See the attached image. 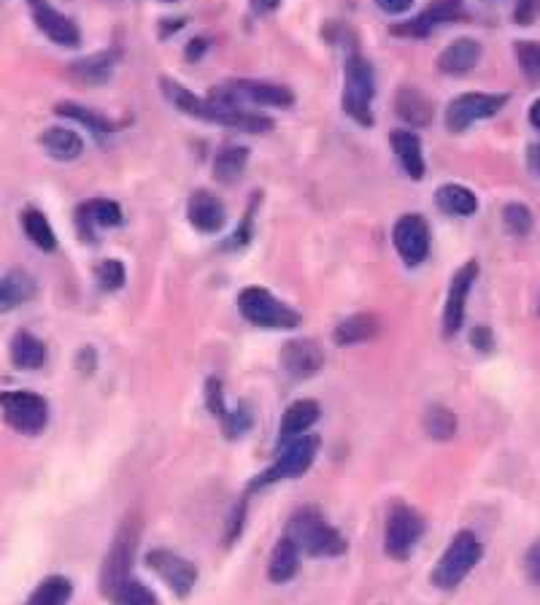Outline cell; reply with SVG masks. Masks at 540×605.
Returning <instances> with one entry per match:
<instances>
[{
    "label": "cell",
    "instance_id": "6da1fadb",
    "mask_svg": "<svg viewBox=\"0 0 540 605\" xmlns=\"http://www.w3.org/2000/svg\"><path fill=\"white\" fill-rule=\"evenodd\" d=\"M160 90L165 98L171 100V106L187 117L203 119V122H216V125L233 127V130H243V133H268L273 130V119L252 109H230V106H216L208 98H198L195 92H189L187 87H181L173 79H160Z\"/></svg>",
    "mask_w": 540,
    "mask_h": 605
},
{
    "label": "cell",
    "instance_id": "7a4b0ae2",
    "mask_svg": "<svg viewBox=\"0 0 540 605\" xmlns=\"http://www.w3.org/2000/svg\"><path fill=\"white\" fill-rule=\"evenodd\" d=\"M208 100L216 106H230V109H249V106L289 109L295 103V92L284 84L260 82V79H233V82L211 87Z\"/></svg>",
    "mask_w": 540,
    "mask_h": 605
},
{
    "label": "cell",
    "instance_id": "3957f363",
    "mask_svg": "<svg viewBox=\"0 0 540 605\" xmlns=\"http://www.w3.org/2000/svg\"><path fill=\"white\" fill-rule=\"evenodd\" d=\"M287 538L295 541L300 551H306L308 557H338L346 551L343 535L335 530L333 524H327L316 508H300L287 522Z\"/></svg>",
    "mask_w": 540,
    "mask_h": 605
},
{
    "label": "cell",
    "instance_id": "277c9868",
    "mask_svg": "<svg viewBox=\"0 0 540 605\" xmlns=\"http://www.w3.org/2000/svg\"><path fill=\"white\" fill-rule=\"evenodd\" d=\"M373 95H376V73L373 65L360 55L349 52L343 65V100L341 106L346 117L354 119L357 125L373 127Z\"/></svg>",
    "mask_w": 540,
    "mask_h": 605
},
{
    "label": "cell",
    "instance_id": "5b68a950",
    "mask_svg": "<svg viewBox=\"0 0 540 605\" xmlns=\"http://www.w3.org/2000/svg\"><path fill=\"white\" fill-rule=\"evenodd\" d=\"M481 557H484V543L478 541L476 533L462 530L454 535L449 549L443 551L441 560L432 570V584L438 589H457L476 570Z\"/></svg>",
    "mask_w": 540,
    "mask_h": 605
},
{
    "label": "cell",
    "instance_id": "8992f818",
    "mask_svg": "<svg viewBox=\"0 0 540 605\" xmlns=\"http://www.w3.org/2000/svg\"><path fill=\"white\" fill-rule=\"evenodd\" d=\"M238 311L249 325L265 327V330H292L303 322L295 308L287 306L265 287H246L238 295Z\"/></svg>",
    "mask_w": 540,
    "mask_h": 605
},
{
    "label": "cell",
    "instance_id": "52a82bcc",
    "mask_svg": "<svg viewBox=\"0 0 540 605\" xmlns=\"http://www.w3.org/2000/svg\"><path fill=\"white\" fill-rule=\"evenodd\" d=\"M316 452H319V438L316 435H297L292 441L281 443L279 460L273 462L268 470H262L260 476L249 484V489H262L268 484H276V481L284 479H300L316 460Z\"/></svg>",
    "mask_w": 540,
    "mask_h": 605
},
{
    "label": "cell",
    "instance_id": "ba28073f",
    "mask_svg": "<svg viewBox=\"0 0 540 605\" xmlns=\"http://www.w3.org/2000/svg\"><path fill=\"white\" fill-rule=\"evenodd\" d=\"M0 414L6 425L25 435H38L49 422L46 400L36 392H22V389L0 392Z\"/></svg>",
    "mask_w": 540,
    "mask_h": 605
},
{
    "label": "cell",
    "instance_id": "9c48e42d",
    "mask_svg": "<svg viewBox=\"0 0 540 605\" xmlns=\"http://www.w3.org/2000/svg\"><path fill=\"white\" fill-rule=\"evenodd\" d=\"M508 103L505 92H465L449 103L446 109V127L451 133H465L470 125L481 119H489L500 114Z\"/></svg>",
    "mask_w": 540,
    "mask_h": 605
},
{
    "label": "cell",
    "instance_id": "30bf717a",
    "mask_svg": "<svg viewBox=\"0 0 540 605\" xmlns=\"http://www.w3.org/2000/svg\"><path fill=\"white\" fill-rule=\"evenodd\" d=\"M424 533L422 514H416L414 508L395 506L389 511L387 533H384V549L392 560H408L411 551L419 543Z\"/></svg>",
    "mask_w": 540,
    "mask_h": 605
},
{
    "label": "cell",
    "instance_id": "8fae6325",
    "mask_svg": "<svg viewBox=\"0 0 540 605\" xmlns=\"http://www.w3.org/2000/svg\"><path fill=\"white\" fill-rule=\"evenodd\" d=\"M430 225L422 214H403L397 219L395 227H392V244H395V252L400 254V260L405 265H422L430 254Z\"/></svg>",
    "mask_w": 540,
    "mask_h": 605
},
{
    "label": "cell",
    "instance_id": "7c38bea8",
    "mask_svg": "<svg viewBox=\"0 0 540 605\" xmlns=\"http://www.w3.org/2000/svg\"><path fill=\"white\" fill-rule=\"evenodd\" d=\"M146 565L168 584L176 597H187L198 584V568L189 560L168 549H152L146 554Z\"/></svg>",
    "mask_w": 540,
    "mask_h": 605
},
{
    "label": "cell",
    "instance_id": "4fadbf2b",
    "mask_svg": "<svg viewBox=\"0 0 540 605\" xmlns=\"http://www.w3.org/2000/svg\"><path fill=\"white\" fill-rule=\"evenodd\" d=\"M478 279V262L470 260L451 276L449 295H446V306H443V335L451 338L457 335L465 325V306H468V295Z\"/></svg>",
    "mask_w": 540,
    "mask_h": 605
},
{
    "label": "cell",
    "instance_id": "5bb4252c",
    "mask_svg": "<svg viewBox=\"0 0 540 605\" xmlns=\"http://www.w3.org/2000/svg\"><path fill=\"white\" fill-rule=\"evenodd\" d=\"M462 17H465L462 0H432L422 14H416L414 19H408V22H403V25H392L389 30H392V36L427 38L441 28V25L457 22V19Z\"/></svg>",
    "mask_w": 540,
    "mask_h": 605
},
{
    "label": "cell",
    "instance_id": "9a60e30c",
    "mask_svg": "<svg viewBox=\"0 0 540 605\" xmlns=\"http://www.w3.org/2000/svg\"><path fill=\"white\" fill-rule=\"evenodd\" d=\"M324 365V352L322 346L308 338H295L281 346V368L287 373L289 379L303 381L311 379L316 373L322 371Z\"/></svg>",
    "mask_w": 540,
    "mask_h": 605
},
{
    "label": "cell",
    "instance_id": "2e32d148",
    "mask_svg": "<svg viewBox=\"0 0 540 605\" xmlns=\"http://www.w3.org/2000/svg\"><path fill=\"white\" fill-rule=\"evenodd\" d=\"M27 6H30V14H33L36 28L41 30L49 41H54V44L60 46H79V28L73 25L71 19L65 17L63 11L54 9L49 0H27Z\"/></svg>",
    "mask_w": 540,
    "mask_h": 605
},
{
    "label": "cell",
    "instance_id": "e0dca14e",
    "mask_svg": "<svg viewBox=\"0 0 540 605\" xmlns=\"http://www.w3.org/2000/svg\"><path fill=\"white\" fill-rule=\"evenodd\" d=\"M135 541H138V533L135 527H125L119 538L114 541L111 551H108L106 562H103V573H100V589L103 592H111L117 587L119 581H125L130 576V568H133V554H135Z\"/></svg>",
    "mask_w": 540,
    "mask_h": 605
},
{
    "label": "cell",
    "instance_id": "ac0fdd59",
    "mask_svg": "<svg viewBox=\"0 0 540 605\" xmlns=\"http://www.w3.org/2000/svg\"><path fill=\"white\" fill-rule=\"evenodd\" d=\"M122 225V208L119 203L108 198H92L84 200L76 208V233L81 241L92 244L95 241V230L98 227H117Z\"/></svg>",
    "mask_w": 540,
    "mask_h": 605
},
{
    "label": "cell",
    "instance_id": "d6986e66",
    "mask_svg": "<svg viewBox=\"0 0 540 605\" xmlns=\"http://www.w3.org/2000/svg\"><path fill=\"white\" fill-rule=\"evenodd\" d=\"M187 219L189 225L195 227L198 233H219V230L227 225L225 203L206 190L192 192L187 200Z\"/></svg>",
    "mask_w": 540,
    "mask_h": 605
},
{
    "label": "cell",
    "instance_id": "ffe728a7",
    "mask_svg": "<svg viewBox=\"0 0 540 605\" xmlns=\"http://www.w3.org/2000/svg\"><path fill=\"white\" fill-rule=\"evenodd\" d=\"M481 60V44L476 38H457L438 55V71L446 76H465Z\"/></svg>",
    "mask_w": 540,
    "mask_h": 605
},
{
    "label": "cell",
    "instance_id": "44dd1931",
    "mask_svg": "<svg viewBox=\"0 0 540 605\" xmlns=\"http://www.w3.org/2000/svg\"><path fill=\"white\" fill-rule=\"evenodd\" d=\"M389 144H392V152H395V157L400 160V165H403V171L414 181H422L427 165H424V152L419 136L411 133V130H392V133H389Z\"/></svg>",
    "mask_w": 540,
    "mask_h": 605
},
{
    "label": "cell",
    "instance_id": "7402d4cb",
    "mask_svg": "<svg viewBox=\"0 0 540 605\" xmlns=\"http://www.w3.org/2000/svg\"><path fill=\"white\" fill-rule=\"evenodd\" d=\"M119 60V49H106V52H98V55L81 57L71 65V76L76 82L87 84V87H100L111 79V73L117 68Z\"/></svg>",
    "mask_w": 540,
    "mask_h": 605
},
{
    "label": "cell",
    "instance_id": "603a6c76",
    "mask_svg": "<svg viewBox=\"0 0 540 605\" xmlns=\"http://www.w3.org/2000/svg\"><path fill=\"white\" fill-rule=\"evenodd\" d=\"M395 114L411 127H427L432 122V100L416 87H403L395 92Z\"/></svg>",
    "mask_w": 540,
    "mask_h": 605
},
{
    "label": "cell",
    "instance_id": "cb8c5ba5",
    "mask_svg": "<svg viewBox=\"0 0 540 605\" xmlns=\"http://www.w3.org/2000/svg\"><path fill=\"white\" fill-rule=\"evenodd\" d=\"M322 416V408L316 400H295L281 416V443L292 441L297 435H306V430L316 425Z\"/></svg>",
    "mask_w": 540,
    "mask_h": 605
},
{
    "label": "cell",
    "instance_id": "d4e9b609",
    "mask_svg": "<svg viewBox=\"0 0 540 605\" xmlns=\"http://www.w3.org/2000/svg\"><path fill=\"white\" fill-rule=\"evenodd\" d=\"M297 573H300V549L295 546V541H289L287 535H284L273 546V551H270L268 578L273 584H287Z\"/></svg>",
    "mask_w": 540,
    "mask_h": 605
},
{
    "label": "cell",
    "instance_id": "484cf974",
    "mask_svg": "<svg viewBox=\"0 0 540 605\" xmlns=\"http://www.w3.org/2000/svg\"><path fill=\"white\" fill-rule=\"evenodd\" d=\"M54 114L79 122V125H84L90 130L92 136H111V133H117L119 127H122L119 122H114V119L103 117V114L87 109V106H81V103H71V100L57 103V106H54Z\"/></svg>",
    "mask_w": 540,
    "mask_h": 605
},
{
    "label": "cell",
    "instance_id": "4316f807",
    "mask_svg": "<svg viewBox=\"0 0 540 605\" xmlns=\"http://www.w3.org/2000/svg\"><path fill=\"white\" fill-rule=\"evenodd\" d=\"M381 333V322L373 314H354V317L343 319L341 325L335 327L333 341L338 346H354L373 341Z\"/></svg>",
    "mask_w": 540,
    "mask_h": 605
},
{
    "label": "cell",
    "instance_id": "83f0119b",
    "mask_svg": "<svg viewBox=\"0 0 540 605\" xmlns=\"http://www.w3.org/2000/svg\"><path fill=\"white\" fill-rule=\"evenodd\" d=\"M435 206L449 217H473L478 211V198L462 184H443L435 192Z\"/></svg>",
    "mask_w": 540,
    "mask_h": 605
},
{
    "label": "cell",
    "instance_id": "f1b7e54d",
    "mask_svg": "<svg viewBox=\"0 0 540 605\" xmlns=\"http://www.w3.org/2000/svg\"><path fill=\"white\" fill-rule=\"evenodd\" d=\"M36 281L30 279L25 271H11L0 276V314H9L19 308L25 300L33 298Z\"/></svg>",
    "mask_w": 540,
    "mask_h": 605
},
{
    "label": "cell",
    "instance_id": "f546056e",
    "mask_svg": "<svg viewBox=\"0 0 540 605\" xmlns=\"http://www.w3.org/2000/svg\"><path fill=\"white\" fill-rule=\"evenodd\" d=\"M11 362L19 371H38L46 362V346L33 333L19 330L11 338Z\"/></svg>",
    "mask_w": 540,
    "mask_h": 605
},
{
    "label": "cell",
    "instance_id": "4dcf8cb0",
    "mask_svg": "<svg viewBox=\"0 0 540 605\" xmlns=\"http://www.w3.org/2000/svg\"><path fill=\"white\" fill-rule=\"evenodd\" d=\"M41 146L46 149L49 157L54 160H76L84 149V141L79 138V133H73L68 127H46L44 133H41Z\"/></svg>",
    "mask_w": 540,
    "mask_h": 605
},
{
    "label": "cell",
    "instance_id": "1f68e13d",
    "mask_svg": "<svg viewBox=\"0 0 540 605\" xmlns=\"http://www.w3.org/2000/svg\"><path fill=\"white\" fill-rule=\"evenodd\" d=\"M246 163H249V149L246 146H225L222 152L216 154L214 179L219 184H238L243 179Z\"/></svg>",
    "mask_w": 540,
    "mask_h": 605
},
{
    "label": "cell",
    "instance_id": "d6a6232c",
    "mask_svg": "<svg viewBox=\"0 0 540 605\" xmlns=\"http://www.w3.org/2000/svg\"><path fill=\"white\" fill-rule=\"evenodd\" d=\"M73 597V584L65 576L44 578L25 605H68Z\"/></svg>",
    "mask_w": 540,
    "mask_h": 605
},
{
    "label": "cell",
    "instance_id": "836d02e7",
    "mask_svg": "<svg viewBox=\"0 0 540 605\" xmlns=\"http://www.w3.org/2000/svg\"><path fill=\"white\" fill-rule=\"evenodd\" d=\"M22 230L25 235L44 252H54L57 249V238H54V230L49 225V219L38 211V208H27L22 211Z\"/></svg>",
    "mask_w": 540,
    "mask_h": 605
},
{
    "label": "cell",
    "instance_id": "e575fe53",
    "mask_svg": "<svg viewBox=\"0 0 540 605\" xmlns=\"http://www.w3.org/2000/svg\"><path fill=\"white\" fill-rule=\"evenodd\" d=\"M106 597L111 600V605H160V600H157L152 589L144 587L141 581H135L130 576L125 581H119L117 587L111 589Z\"/></svg>",
    "mask_w": 540,
    "mask_h": 605
},
{
    "label": "cell",
    "instance_id": "d590c367",
    "mask_svg": "<svg viewBox=\"0 0 540 605\" xmlns=\"http://www.w3.org/2000/svg\"><path fill=\"white\" fill-rule=\"evenodd\" d=\"M424 430L430 433V438L435 441H449L457 433V416L454 411L443 406H430L427 414H424Z\"/></svg>",
    "mask_w": 540,
    "mask_h": 605
},
{
    "label": "cell",
    "instance_id": "8d00e7d4",
    "mask_svg": "<svg viewBox=\"0 0 540 605\" xmlns=\"http://www.w3.org/2000/svg\"><path fill=\"white\" fill-rule=\"evenodd\" d=\"M260 200H262L260 192H257L252 203H249V208H246V214H243L238 230L230 235V241H225V244H222V249H225V252H238V249H246V246L252 244L254 214H257V206H260Z\"/></svg>",
    "mask_w": 540,
    "mask_h": 605
},
{
    "label": "cell",
    "instance_id": "74e56055",
    "mask_svg": "<svg viewBox=\"0 0 540 605\" xmlns=\"http://www.w3.org/2000/svg\"><path fill=\"white\" fill-rule=\"evenodd\" d=\"M503 225L505 230L516 238H524V235H530L532 225H535V217H532V211L524 203H508L503 208Z\"/></svg>",
    "mask_w": 540,
    "mask_h": 605
},
{
    "label": "cell",
    "instance_id": "f35d334b",
    "mask_svg": "<svg viewBox=\"0 0 540 605\" xmlns=\"http://www.w3.org/2000/svg\"><path fill=\"white\" fill-rule=\"evenodd\" d=\"M219 422H222L225 438H241V435L254 425V414L246 403H238L235 408H227L225 416H222Z\"/></svg>",
    "mask_w": 540,
    "mask_h": 605
},
{
    "label": "cell",
    "instance_id": "ab89813d",
    "mask_svg": "<svg viewBox=\"0 0 540 605\" xmlns=\"http://www.w3.org/2000/svg\"><path fill=\"white\" fill-rule=\"evenodd\" d=\"M95 279H98V287L106 289V292H117V289L125 287L127 271L125 265L119 260H103L95 268Z\"/></svg>",
    "mask_w": 540,
    "mask_h": 605
},
{
    "label": "cell",
    "instance_id": "60d3db41",
    "mask_svg": "<svg viewBox=\"0 0 540 605\" xmlns=\"http://www.w3.org/2000/svg\"><path fill=\"white\" fill-rule=\"evenodd\" d=\"M516 63L527 79H540V44L538 41H516Z\"/></svg>",
    "mask_w": 540,
    "mask_h": 605
},
{
    "label": "cell",
    "instance_id": "b9f144b4",
    "mask_svg": "<svg viewBox=\"0 0 540 605\" xmlns=\"http://www.w3.org/2000/svg\"><path fill=\"white\" fill-rule=\"evenodd\" d=\"M206 408L216 416V419H222L227 411L225 389H222V381L216 379V376L206 379Z\"/></svg>",
    "mask_w": 540,
    "mask_h": 605
},
{
    "label": "cell",
    "instance_id": "7bdbcfd3",
    "mask_svg": "<svg viewBox=\"0 0 540 605\" xmlns=\"http://www.w3.org/2000/svg\"><path fill=\"white\" fill-rule=\"evenodd\" d=\"M540 14V0H516L513 9V22L516 25H532Z\"/></svg>",
    "mask_w": 540,
    "mask_h": 605
},
{
    "label": "cell",
    "instance_id": "ee69618b",
    "mask_svg": "<svg viewBox=\"0 0 540 605\" xmlns=\"http://www.w3.org/2000/svg\"><path fill=\"white\" fill-rule=\"evenodd\" d=\"M524 573L530 578V584L540 587V541H535L524 554Z\"/></svg>",
    "mask_w": 540,
    "mask_h": 605
},
{
    "label": "cell",
    "instance_id": "f6af8a7d",
    "mask_svg": "<svg viewBox=\"0 0 540 605\" xmlns=\"http://www.w3.org/2000/svg\"><path fill=\"white\" fill-rule=\"evenodd\" d=\"M243 522H246V500H241V503H238V508H235L233 514H230V522H227V533H225L227 546H230V543H235V538L241 535Z\"/></svg>",
    "mask_w": 540,
    "mask_h": 605
},
{
    "label": "cell",
    "instance_id": "bcb514c9",
    "mask_svg": "<svg viewBox=\"0 0 540 605\" xmlns=\"http://www.w3.org/2000/svg\"><path fill=\"white\" fill-rule=\"evenodd\" d=\"M470 344L476 346L478 352H492V346H495V335L486 325H476L470 330Z\"/></svg>",
    "mask_w": 540,
    "mask_h": 605
},
{
    "label": "cell",
    "instance_id": "7dc6e473",
    "mask_svg": "<svg viewBox=\"0 0 540 605\" xmlns=\"http://www.w3.org/2000/svg\"><path fill=\"white\" fill-rule=\"evenodd\" d=\"M208 46H211V41H208V38H200V36L192 38V41L187 44V52H184V57H187L189 63H198L200 57L208 52Z\"/></svg>",
    "mask_w": 540,
    "mask_h": 605
},
{
    "label": "cell",
    "instance_id": "c3c4849f",
    "mask_svg": "<svg viewBox=\"0 0 540 605\" xmlns=\"http://www.w3.org/2000/svg\"><path fill=\"white\" fill-rule=\"evenodd\" d=\"M376 6L384 14H392V17H397V14H405V11L414 6V0H376Z\"/></svg>",
    "mask_w": 540,
    "mask_h": 605
},
{
    "label": "cell",
    "instance_id": "681fc988",
    "mask_svg": "<svg viewBox=\"0 0 540 605\" xmlns=\"http://www.w3.org/2000/svg\"><path fill=\"white\" fill-rule=\"evenodd\" d=\"M527 168L535 179H540V144L527 146Z\"/></svg>",
    "mask_w": 540,
    "mask_h": 605
},
{
    "label": "cell",
    "instance_id": "f907efd6",
    "mask_svg": "<svg viewBox=\"0 0 540 605\" xmlns=\"http://www.w3.org/2000/svg\"><path fill=\"white\" fill-rule=\"evenodd\" d=\"M249 6H252L254 14H270V11L279 9L281 0H249Z\"/></svg>",
    "mask_w": 540,
    "mask_h": 605
},
{
    "label": "cell",
    "instance_id": "816d5d0a",
    "mask_svg": "<svg viewBox=\"0 0 540 605\" xmlns=\"http://www.w3.org/2000/svg\"><path fill=\"white\" fill-rule=\"evenodd\" d=\"M76 362H79V368L84 365V371H92V365H95V354H92L90 346H87V349H84L79 357H76Z\"/></svg>",
    "mask_w": 540,
    "mask_h": 605
},
{
    "label": "cell",
    "instance_id": "f5cc1de1",
    "mask_svg": "<svg viewBox=\"0 0 540 605\" xmlns=\"http://www.w3.org/2000/svg\"><path fill=\"white\" fill-rule=\"evenodd\" d=\"M530 125L535 127V130H540V98L530 106Z\"/></svg>",
    "mask_w": 540,
    "mask_h": 605
},
{
    "label": "cell",
    "instance_id": "db71d44e",
    "mask_svg": "<svg viewBox=\"0 0 540 605\" xmlns=\"http://www.w3.org/2000/svg\"><path fill=\"white\" fill-rule=\"evenodd\" d=\"M168 22H171V25H162L160 36H171V33H176V30L184 25V19H168Z\"/></svg>",
    "mask_w": 540,
    "mask_h": 605
}]
</instances>
